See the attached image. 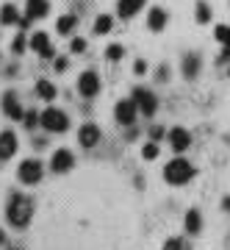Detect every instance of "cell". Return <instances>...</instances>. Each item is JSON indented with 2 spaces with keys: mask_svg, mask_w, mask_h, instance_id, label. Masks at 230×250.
I'll return each mask as SVG.
<instances>
[{
  "mask_svg": "<svg viewBox=\"0 0 230 250\" xmlns=\"http://www.w3.org/2000/svg\"><path fill=\"white\" fill-rule=\"evenodd\" d=\"M142 156H144V159H155V156H158V145H155V142H150V145H144V150H142Z\"/></svg>",
  "mask_w": 230,
  "mask_h": 250,
  "instance_id": "29",
  "label": "cell"
},
{
  "mask_svg": "<svg viewBox=\"0 0 230 250\" xmlns=\"http://www.w3.org/2000/svg\"><path fill=\"white\" fill-rule=\"evenodd\" d=\"M164 250H183V242L177 239V236H172V239L164 242Z\"/></svg>",
  "mask_w": 230,
  "mask_h": 250,
  "instance_id": "30",
  "label": "cell"
},
{
  "mask_svg": "<svg viewBox=\"0 0 230 250\" xmlns=\"http://www.w3.org/2000/svg\"><path fill=\"white\" fill-rule=\"evenodd\" d=\"M169 145H172V150H177V153L189 150V145H192V134H189L186 128H172V131H169Z\"/></svg>",
  "mask_w": 230,
  "mask_h": 250,
  "instance_id": "13",
  "label": "cell"
},
{
  "mask_svg": "<svg viewBox=\"0 0 230 250\" xmlns=\"http://www.w3.org/2000/svg\"><path fill=\"white\" fill-rule=\"evenodd\" d=\"M36 95H39L42 100H53L56 95H58V92H56V86L50 83V81L39 78V81H36Z\"/></svg>",
  "mask_w": 230,
  "mask_h": 250,
  "instance_id": "19",
  "label": "cell"
},
{
  "mask_svg": "<svg viewBox=\"0 0 230 250\" xmlns=\"http://www.w3.org/2000/svg\"><path fill=\"white\" fill-rule=\"evenodd\" d=\"M167 22H169V14L161 9V6H155V9L147 11V28H150V31H164Z\"/></svg>",
  "mask_w": 230,
  "mask_h": 250,
  "instance_id": "16",
  "label": "cell"
},
{
  "mask_svg": "<svg viewBox=\"0 0 230 250\" xmlns=\"http://www.w3.org/2000/svg\"><path fill=\"white\" fill-rule=\"evenodd\" d=\"M133 72H136V75H144V72H147V64H144V59H136V64H133Z\"/></svg>",
  "mask_w": 230,
  "mask_h": 250,
  "instance_id": "32",
  "label": "cell"
},
{
  "mask_svg": "<svg viewBox=\"0 0 230 250\" xmlns=\"http://www.w3.org/2000/svg\"><path fill=\"white\" fill-rule=\"evenodd\" d=\"M150 136H153V139H161V136H164V128H158V125H155V128L150 131Z\"/></svg>",
  "mask_w": 230,
  "mask_h": 250,
  "instance_id": "34",
  "label": "cell"
},
{
  "mask_svg": "<svg viewBox=\"0 0 230 250\" xmlns=\"http://www.w3.org/2000/svg\"><path fill=\"white\" fill-rule=\"evenodd\" d=\"M155 78H158V81H167L169 78V67H167V64H161V67H158V75H155Z\"/></svg>",
  "mask_w": 230,
  "mask_h": 250,
  "instance_id": "33",
  "label": "cell"
},
{
  "mask_svg": "<svg viewBox=\"0 0 230 250\" xmlns=\"http://www.w3.org/2000/svg\"><path fill=\"white\" fill-rule=\"evenodd\" d=\"M103 139V131H100L95 123H86V125H80V131H78V142L80 147H95V145Z\"/></svg>",
  "mask_w": 230,
  "mask_h": 250,
  "instance_id": "10",
  "label": "cell"
},
{
  "mask_svg": "<svg viewBox=\"0 0 230 250\" xmlns=\"http://www.w3.org/2000/svg\"><path fill=\"white\" fill-rule=\"evenodd\" d=\"M42 128L44 131H50V134H64L67 128H70V117L64 114L61 108H44L42 111Z\"/></svg>",
  "mask_w": 230,
  "mask_h": 250,
  "instance_id": "3",
  "label": "cell"
},
{
  "mask_svg": "<svg viewBox=\"0 0 230 250\" xmlns=\"http://www.w3.org/2000/svg\"><path fill=\"white\" fill-rule=\"evenodd\" d=\"M25 45H28V42H25V36H22V34H19V36H14V39H11V53H25Z\"/></svg>",
  "mask_w": 230,
  "mask_h": 250,
  "instance_id": "27",
  "label": "cell"
},
{
  "mask_svg": "<svg viewBox=\"0 0 230 250\" xmlns=\"http://www.w3.org/2000/svg\"><path fill=\"white\" fill-rule=\"evenodd\" d=\"M0 245H6V233L0 231Z\"/></svg>",
  "mask_w": 230,
  "mask_h": 250,
  "instance_id": "37",
  "label": "cell"
},
{
  "mask_svg": "<svg viewBox=\"0 0 230 250\" xmlns=\"http://www.w3.org/2000/svg\"><path fill=\"white\" fill-rule=\"evenodd\" d=\"M42 161L39 159H25L22 164H19V170H17V178L22 181V184H28V187H34V184H39L42 181Z\"/></svg>",
  "mask_w": 230,
  "mask_h": 250,
  "instance_id": "4",
  "label": "cell"
},
{
  "mask_svg": "<svg viewBox=\"0 0 230 250\" xmlns=\"http://www.w3.org/2000/svg\"><path fill=\"white\" fill-rule=\"evenodd\" d=\"M122 56H125V47L122 45H108L106 47V59H108V62H119Z\"/></svg>",
  "mask_w": 230,
  "mask_h": 250,
  "instance_id": "24",
  "label": "cell"
},
{
  "mask_svg": "<svg viewBox=\"0 0 230 250\" xmlns=\"http://www.w3.org/2000/svg\"><path fill=\"white\" fill-rule=\"evenodd\" d=\"M136 114H139V108H136V103L131 100H119L114 106V117H116V123L119 125H133L136 123Z\"/></svg>",
  "mask_w": 230,
  "mask_h": 250,
  "instance_id": "7",
  "label": "cell"
},
{
  "mask_svg": "<svg viewBox=\"0 0 230 250\" xmlns=\"http://www.w3.org/2000/svg\"><path fill=\"white\" fill-rule=\"evenodd\" d=\"M19 142H17V134L14 131H3L0 134V161H9L14 153H17Z\"/></svg>",
  "mask_w": 230,
  "mask_h": 250,
  "instance_id": "11",
  "label": "cell"
},
{
  "mask_svg": "<svg viewBox=\"0 0 230 250\" xmlns=\"http://www.w3.org/2000/svg\"><path fill=\"white\" fill-rule=\"evenodd\" d=\"M70 50L72 53H86V39H83V36H75L72 45H70Z\"/></svg>",
  "mask_w": 230,
  "mask_h": 250,
  "instance_id": "28",
  "label": "cell"
},
{
  "mask_svg": "<svg viewBox=\"0 0 230 250\" xmlns=\"http://www.w3.org/2000/svg\"><path fill=\"white\" fill-rule=\"evenodd\" d=\"M0 22L3 25H19L22 17H19V11L14 3H3V9H0Z\"/></svg>",
  "mask_w": 230,
  "mask_h": 250,
  "instance_id": "17",
  "label": "cell"
},
{
  "mask_svg": "<svg viewBox=\"0 0 230 250\" xmlns=\"http://www.w3.org/2000/svg\"><path fill=\"white\" fill-rule=\"evenodd\" d=\"M0 106H3V114L9 117V120H22L25 117V111H22V106H19V98L14 95V92H3V100H0Z\"/></svg>",
  "mask_w": 230,
  "mask_h": 250,
  "instance_id": "9",
  "label": "cell"
},
{
  "mask_svg": "<svg viewBox=\"0 0 230 250\" xmlns=\"http://www.w3.org/2000/svg\"><path fill=\"white\" fill-rule=\"evenodd\" d=\"M200 56L197 53H189V56H183V75H186V78H194L197 72H200Z\"/></svg>",
  "mask_w": 230,
  "mask_h": 250,
  "instance_id": "18",
  "label": "cell"
},
{
  "mask_svg": "<svg viewBox=\"0 0 230 250\" xmlns=\"http://www.w3.org/2000/svg\"><path fill=\"white\" fill-rule=\"evenodd\" d=\"M31 217H34V200L28 195H22V192H14L9 197V206H6V220H9V225L25 228L31 223Z\"/></svg>",
  "mask_w": 230,
  "mask_h": 250,
  "instance_id": "1",
  "label": "cell"
},
{
  "mask_svg": "<svg viewBox=\"0 0 230 250\" xmlns=\"http://www.w3.org/2000/svg\"><path fill=\"white\" fill-rule=\"evenodd\" d=\"M213 36L219 39L222 45L228 47L230 45V25H216V31H213Z\"/></svg>",
  "mask_w": 230,
  "mask_h": 250,
  "instance_id": "26",
  "label": "cell"
},
{
  "mask_svg": "<svg viewBox=\"0 0 230 250\" xmlns=\"http://www.w3.org/2000/svg\"><path fill=\"white\" fill-rule=\"evenodd\" d=\"M200 228H203V217H200V211H197V208L186 211V231L189 233H200Z\"/></svg>",
  "mask_w": 230,
  "mask_h": 250,
  "instance_id": "20",
  "label": "cell"
},
{
  "mask_svg": "<svg viewBox=\"0 0 230 250\" xmlns=\"http://www.w3.org/2000/svg\"><path fill=\"white\" fill-rule=\"evenodd\" d=\"M164 178L169 181V184H175V187H183V184H189V181L194 178V167H192V161L186 159H172L164 167Z\"/></svg>",
  "mask_w": 230,
  "mask_h": 250,
  "instance_id": "2",
  "label": "cell"
},
{
  "mask_svg": "<svg viewBox=\"0 0 230 250\" xmlns=\"http://www.w3.org/2000/svg\"><path fill=\"white\" fill-rule=\"evenodd\" d=\"M144 3H147V0H119V3H116V14L122 20H131L142 11Z\"/></svg>",
  "mask_w": 230,
  "mask_h": 250,
  "instance_id": "15",
  "label": "cell"
},
{
  "mask_svg": "<svg viewBox=\"0 0 230 250\" xmlns=\"http://www.w3.org/2000/svg\"><path fill=\"white\" fill-rule=\"evenodd\" d=\"M72 167H75V156H72V150H67V147H61V150L53 153V159H50V170L53 172H70Z\"/></svg>",
  "mask_w": 230,
  "mask_h": 250,
  "instance_id": "8",
  "label": "cell"
},
{
  "mask_svg": "<svg viewBox=\"0 0 230 250\" xmlns=\"http://www.w3.org/2000/svg\"><path fill=\"white\" fill-rule=\"evenodd\" d=\"M228 59H230V45L225 47V53H222V62H228Z\"/></svg>",
  "mask_w": 230,
  "mask_h": 250,
  "instance_id": "36",
  "label": "cell"
},
{
  "mask_svg": "<svg viewBox=\"0 0 230 250\" xmlns=\"http://www.w3.org/2000/svg\"><path fill=\"white\" fill-rule=\"evenodd\" d=\"M25 11H28L25 20H31V22H34V20H44L47 11H50V3H47V0H28Z\"/></svg>",
  "mask_w": 230,
  "mask_h": 250,
  "instance_id": "14",
  "label": "cell"
},
{
  "mask_svg": "<svg viewBox=\"0 0 230 250\" xmlns=\"http://www.w3.org/2000/svg\"><path fill=\"white\" fill-rule=\"evenodd\" d=\"M78 92H80V98H86V100H92L95 95H100V75H97V72H95V70L80 72Z\"/></svg>",
  "mask_w": 230,
  "mask_h": 250,
  "instance_id": "6",
  "label": "cell"
},
{
  "mask_svg": "<svg viewBox=\"0 0 230 250\" xmlns=\"http://www.w3.org/2000/svg\"><path fill=\"white\" fill-rule=\"evenodd\" d=\"M208 20H211V6L200 0L197 3V22H208Z\"/></svg>",
  "mask_w": 230,
  "mask_h": 250,
  "instance_id": "25",
  "label": "cell"
},
{
  "mask_svg": "<svg viewBox=\"0 0 230 250\" xmlns=\"http://www.w3.org/2000/svg\"><path fill=\"white\" fill-rule=\"evenodd\" d=\"M22 125H25L28 131H34L36 125H42V114H39V111H25V117H22Z\"/></svg>",
  "mask_w": 230,
  "mask_h": 250,
  "instance_id": "23",
  "label": "cell"
},
{
  "mask_svg": "<svg viewBox=\"0 0 230 250\" xmlns=\"http://www.w3.org/2000/svg\"><path fill=\"white\" fill-rule=\"evenodd\" d=\"M75 25H78V17H75V14H64V17H58V22H56V31H58V34H72Z\"/></svg>",
  "mask_w": 230,
  "mask_h": 250,
  "instance_id": "21",
  "label": "cell"
},
{
  "mask_svg": "<svg viewBox=\"0 0 230 250\" xmlns=\"http://www.w3.org/2000/svg\"><path fill=\"white\" fill-rule=\"evenodd\" d=\"M53 67H56V72H64L67 67H70V62H67L64 56H58V59H53Z\"/></svg>",
  "mask_w": 230,
  "mask_h": 250,
  "instance_id": "31",
  "label": "cell"
},
{
  "mask_svg": "<svg viewBox=\"0 0 230 250\" xmlns=\"http://www.w3.org/2000/svg\"><path fill=\"white\" fill-rule=\"evenodd\" d=\"M133 103H136V108H139V114H144V117H153L155 108H158V98H155L150 89H144V86L133 89Z\"/></svg>",
  "mask_w": 230,
  "mask_h": 250,
  "instance_id": "5",
  "label": "cell"
},
{
  "mask_svg": "<svg viewBox=\"0 0 230 250\" xmlns=\"http://www.w3.org/2000/svg\"><path fill=\"white\" fill-rule=\"evenodd\" d=\"M28 45L34 47V50L42 56V59H53V45H50L47 34H42V31H36V34L31 36V42H28Z\"/></svg>",
  "mask_w": 230,
  "mask_h": 250,
  "instance_id": "12",
  "label": "cell"
},
{
  "mask_svg": "<svg viewBox=\"0 0 230 250\" xmlns=\"http://www.w3.org/2000/svg\"><path fill=\"white\" fill-rule=\"evenodd\" d=\"M111 25H114V20L108 17V14H100V17L95 20V34H97V36L108 34V31H111Z\"/></svg>",
  "mask_w": 230,
  "mask_h": 250,
  "instance_id": "22",
  "label": "cell"
},
{
  "mask_svg": "<svg viewBox=\"0 0 230 250\" xmlns=\"http://www.w3.org/2000/svg\"><path fill=\"white\" fill-rule=\"evenodd\" d=\"M222 208H225V211H230V197H225V200H222Z\"/></svg>",
  "mask_w": 230,
  "mask_h": 250,
  "instance_id": "35",
  "label": "cell"
}]
</instances>
